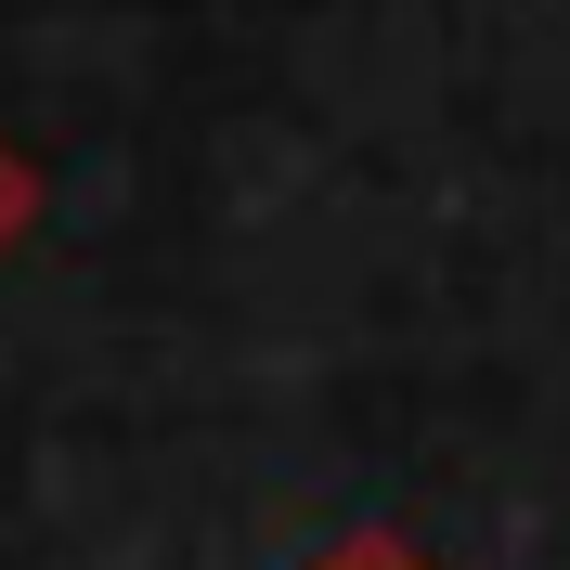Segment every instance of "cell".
Here are the masks:
<instances>
[{
	"instance_id": "2",
	"label": "cell",
	"mask_w": 570,
	"mask_h": 570,
	"mask_svg": "<svg viewBox=\"0 0 570 570\" xmlns=\"http://www.w3.org/2000/svg\"><path fill=\"white\" fill-rule=\"evenodd\" d=\"M337 570H415V558H402V544H363V558H337Z\"/></svg>"
},
{
	"instance_id": "1",
	"label": "cell",
	"mask_w": 570,
	"mask_h": 570,
	"mask_svg": "<svg viewBox=\"0 0 570 570\" xmlns=\"http://www.w3.org/2000/svg\"><path fill=\"white\" fill-rule=\"evenodd\" d=\"M27 208H39V181H27V156H13V142H0V247L27 234Z\"/></svg>"
}]
</instances>
